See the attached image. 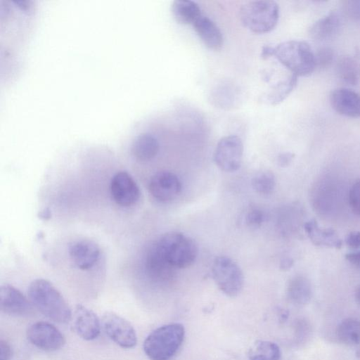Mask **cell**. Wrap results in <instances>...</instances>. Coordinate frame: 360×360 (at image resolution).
<instances>
[{
    "instance_id": "9c48e42d",
    "label": "cell",
    "mask_w": 360,
    "mask_h": 360,
    "mask_svg": "<svg viewBox=\"0 0 360 360\" xmlns=\"http://www.w3.org/2000/svg\"><path fill=\"white\" fill-rule=\"evenodd\" d=\"M101 323L106 335L117 345L126 349L136 346L137 335L128 321L115 313L107 312Z\"/></svg>"
},
{
    "instance_id": "8fae6325",
    "label": "cell",
    "mask_w": 360,
    "mask_h": 360,
    "mask_svg": "<svg viewBox=\"0 0 360 360\" xmlns=\"http://www.w3.org/2000/svg\"><path fill=\"white\" fill-rule=\"evenodd\" d=\"M181 188V183L178 176L169 171L156 172L151 176L148 183L150 195L162 202L174 200L180 193Z\"/></svg>"
},
{
    "instance_id": "1f68e13d",
    "label": "cell",
    "mask_w": 360,
    "mask_h": 360,
    "mask_svg": "<svg viewBox=\"0 0 360 360\" xmlns=\"http://www.w3.org/2000/svg\"><path fill=\"white\" fill-rule=\"evenodd\" d=\"M263 221V212L257 208H252L246 214L245 222L250 227H259L262 225Z\"/></svg>"
},
{
    "instance_id": "e575fe53",
    "label": "cell",
    "mask_w": 360,
    "mask_h": 360,
    "mask_svg": "<svg viewBox=\"0 0 360 360\" xmlns=\"http://www.w3.org/2000/svg\"><path fill=\"white\" fill-rule=\"evenodd\" d=\"M345 259L354 266L360 269V250L345 255Z\"/></svg>"
},
{
    "instance_id": "d6a6232c",
    "label": "cell",
    "mask_w": 360,
    "mask_h": 360,
    "mask_svg": "<svg viewBox=\"0 0 360 360\" xmlns=\"http://www.w3.org/2000/svg\"><path fill=\"white\" fill-rule=\"evenodd\" d=\"M346 245L352 250L360 248V231H354L349 232L345 238Z\"/></svg>"
},
{
    "instance_id": "5bb4252c",
    "label": "cell",
    "mask_w": 360,
    "mask_h": 360,
    "mask_svg": "<svg viewBox=\"0 0 360 360\" xmlns=\"http://www.w3.org/2000/svg\"><path fill=\"white\" fill-rule=\"evenodd\" d=\"M68 252L71 261L77 268L89 270L98 262L101 250L94 241L82 239L72 243L69 247Z\"/></svg>"
},
{
    "instance_id": "cb8c5ba5",
    "label": "cell",
    "mask_w": 360,
    "mask_h": 360,
    "mask_svg": "<svg viewBox=\"0 0 360 360\" xmlns=\"http://www.w3.org/2000/svg\"><path fill=\"white\" fill-rule=\"evenodd\" d=\"M297 83V76L291 74L273 86L272 89L262 96V102L271 105L279 104L293 91Z\"/></svg>"
},
{
    "instance_id": "30bf717a",
    "label": "cell",
    "mask_w": 360,
    "mask_h": 360,
    "mask_svg": "<svg viewBox=\"0 0 360 360\" xmlns=\"http://www.w3.org/2000/svg\"><path fill=\"white\" fill-rule=\"evenodd\" d=\"M110 194L116 204L124 207L135 205L140 198V189L132 176L124 171L115 174L110 181Z\"/></svg>"
},
{
    "instance_id": "d590c367",
    "label": "cell",
    "mask_w": 360,
    "mask_h": 360,
    "mask_svg": "<svg viewBox=\"0 0 360 360\" xmlns=\"http://www.w3.org/2000/svg\"><path fill=\"white\" fill-rule=\"evenodd\" d=\"M295 155L292 153H283L279 155L278 158V163L282 167H288L292 161Z\"/></svg>"
},
{
    "instance_id": "74e56055",
    "label": "cell",
    "mask_w": 360,
    "mask_h": 360,
    "mask_svg": "<svg viewBox=\"0 0 360 360\" xmlns=\"http://www.w3.org/2000/svg\"><path fill=\"white\" fill-rule=\"evenodd\" d=\"M293 264V260L290 257H285L283 258L280 263V268L283 271L288 270L292 267Z\"/></svg>"
},
{
    "instance_id": "9a60e30c",
    "label": "cell",
    "mask_w": 360,
    "mask_h": 360,
    "mask_svg": "<svg viewBox=\"0 0 360 360\" xmlns=\"http://www.w3.org/2000/svg\"><path fill=\"white\" fill-rule=\"evenodd\" d=\"M330 103L338 114L352 118L360 117V94L345 87L331 91Z\"/></svg>"
},
{
    "instance_id": "f35d334b",
    "label": "cell",
    "mask_w": 360,
    "mask_h": 360,
    "mask_svg": "<svg viewBox=\"0 0 360 360\" xmlns=\"http://www.w3.org/2000/svg\"><path fill=\"white\" fill-rule=\"evenodd\" d=\"M39 217L41 219L46 220L51 217V211L46 208L39 213Z\"/></svg>"
},
{
    "instance_id": "836d02e7",
    "label": "cell",
    "mask_w": 360,
    "mask_h": 360,
    "mask_svg": "<svg viewBox=\"0 0 360 360\" xmlns=\"http://www.w3.org/2000/svg\"><path fill=\"white\" fill-rule=\"evenodd\" d=\"M13 356V349L6 340L0 341V360H10Z\"/></svg>"
},
{
    "instance_id": "4316f807",
    "label": "cell",
    "mask_w": 360,
    "mask_h": 360,
    "mask_svg": "<svg viewBox=\"0 0 360 360\" xmlns=\"http://www.w3.org/2000/svg\"><path fill=\"white\" fill-rule=\"evenodd\" d=\"M238 89L233 84H220L214 88L211 96L212 102L221 108H233L238 101Z\"/></svg>"
},
{
    "instance_id": "f546056e",
    "label": "cell",
    "mask_w": 360,
    "mask_h": 360,
    "mask_svg": "<svg viewBox=\"0 0 360 360\" xmlns=\"http://www.w3.org/2000/svg\"><path fill=\"white\" fill-rule=\"evenodd\" d=\"M348 199L352 211L360 215V179L356 181L350 188Z\"/></svg>"
},
{
    "instance_id": "7c38bea8",
    "label": "cell",
    "mask_w": 360,
    "mask_h": 360,
    "mask_svg": "<svg viewBox=\"0 0 360 360\" xmlns=\"http://www.w3.org/2000/svg\"><path fill=\"white\" fill-rule=\"evenodd\" d=\"M129 132L130 153L136 160L147 162L157 156L160 151V143L155 134L141 129H131Z\"/></svg>"
},
{
    "instance_id": "f1b7e54d",
    "label": "cell",
    "mask_w": 360,
    "mask_h": 360,
    "mask_svg": "<svg viewBox=\"0 0 360 360\" xmlns=\"http://www.w3.org/2000/svg\"><path fill=\"white\" fill-rule=\"evenodd\" d=\"M315 67L319 69H325L329 67L334 60V51L330 47L320 48L314 53Z\"/></svg>"
},
{
    "instance_id": "3957f363",
    "label": "cell",
    "mask_w": 360,
    "mask_h": 360,
    "mask_svg": "<svg viewBox=\"0 0 360 360\" xmlns=\"http://www.w3.org/2000/svg\"><path fill=\"white\" fill-rule=\"evenodd\" d=\"M153 245L175 269L190 266L194 263L198 255V247L195 241L180 232L167 233Z\"/></svg>"
},
{
    "instance_id": "e0dca14e",
    "label": "cell",
    "mask_w": 360,
    "mask_h": 360,
    "mask_svg": "<svg viewBox=\"0 0 360 360\" xmlns=\"http://www.w3.org/2000/svg\"><path fill=\"white\" fill-rule=\"evenodd\" d=\"M144 267L147 276L156 282L172 278L175 269L167 262L153 245L146 254Z\"/></svg>"
},
{
    "instance_id": "5b68a950",
    "label": "cell",
    "mask_w": 360,
    "mask_h": 360,
    "mask_svg": "<svg viewBox=\"0 0 360 360\" xmlns=\"http://www.w3.org/2000/svg\"><path fill=\"white\" fill-rule=\"evenodd\" d=\"M279 6L274 1L259 0L245 3L240 9L242 24L256 34L271 32L279 19Z\"/></svg>"
},
{
    "instance_id": "8992f818",
    "label": "cell",
    "mask_w": 360,
    "mask_h": 360,
    "mask_svg": "<svg viewBox=\"0 0 360 360\" xmlns=\"http://www.w3.org/2000/svg\"><path fill=\"white\" fill-rule=\"evenodd\" d=\"M212 274L218 288L227 296L236 297L242 290L244 284L243 271L229 257L220 256L215 258Z\"/></svg>"
},
{
    "instance_id": "603a6c76",
    "label": "cell",
    "mask_w": 360,
    "mask_h": 360,
    "mask_svg": "<svg viewBox=\"0 0 360 360\" xmlns=\"http://www.w3.org/2000/svg\"><path fill=\"white\" fill-rule=\"evenodd\" d=\"M172 13L176 21L182 25H192L202 15L197 3L190 0L174 1L171 6Z\"/></svg>"
},
{
    "instance_id": "d6986e66",
    "label": "cell",
    "mask_w": 360,
    "mask_h": 360,
    "mask_svg": "<svg viewBox=\"0 0 360 360\" xmlns=\"http://www.w3.org/2000/svg\"><path fill=\"white\" fill-rule=\"evenodd\" d=\"M341 18L336 11H330L317 20L309 28V35L317 41H326L335 37L341 27Z\"/></svg>"
},
{
    "instance_id": "2e32d148",
    "label": "cell",
    "mask_w": 360,
    "mask_h": 360,
    "mask_svg": "<svg viewBox=\"0 0 360 360\" xmlns=\"http://www.w3.org/2000/svg\"><path fill=\"white\" fill-rule=\"evenodd\" d=\"M73 327L76 333L85 340L96 339L101 332V322L97 315L81 304L75 308Z\"/></svg>"
},
{
    "instance_id": "ba28073f",
    "label": "cell",
    "mask_w": 360,
    "mask_h": 360,
    "mask_svg": "<svg viewBox=\"0 0 360 360\" xmlns=\"http://www.w3.org/2000/svg\"><path fill=\"white\" fill-rule=\"evenodd\" d=\"M27 340L37 348L44 351H56L65 344V338L60 330L53 324L38 321L27 329Z\"/></svg>"
},
{
    "instance_id": "6da1fadb",
    "label": "cell",
    "mask_w": 360,
    "mask_h": 360,
    "mask_svg": "<svg viewBox=\"0 0 360 360\" xmlns=\"http://www.w3.org/2000/svg\"><path fill=\"white\" fill-rule=\"evenodd\" d=\"M28 296L32 305L48 319L59 323H66L71 319L68 302L49 281H33L28 288Z\"/></svg>"
},
{
    "instance_id": "7a4b0ae2",
    "label": "cell",
    "mask_w": 360,
    "mask_h": 360,
    "mask_svg": "<svg viewBox=\"0 0 360 360\" xmlns=\"http://www.w3.org/2000/svg\"><path fill=\"white\" fill-rule=\"evenodd\" d=\"M185 329L181 323H170L156 328L143 342V351L150 360H169L184 341Z\"/></svg>"
},
{
    "instance_id": "4fadbf2b",
    "label": "cell",
    "mask_w": 360,
    "mask_h": 360,
    "mask_svg": "<svg viewBox=\"0 0 360 360\" xmlns=\"http://www.w3.org/2000/svg\"><path fill=\"white\" fill-rule=\"evenodd\" d=\"M1 310L8 315L16 316H29L33 312V305L17 288L4 285L0 290Z\"/></svg>"
},
{
    "instance_id": "52a82bcc",
    "label": "cell",
    "mask_w": 360,
    "mask_h": 360,
    "mask_svg": "<svg viewBox=\"0 0 360 360\" xmlns=\"http://www.w3.org/2000/svg\"><path fill=\"white\" fill-rule=\"evenodd\" d=\"M243 144L236 135L221 138L214 153V161L219 168L227 172L238 170L242 163Z\"/></svg>"
},
{
    "instance_id": "484cf974",
    "label": "cell",
    "mask_w": 360,
    "mask_h": 360,
    "mask_svg": "<svg viewBox=\"0 0 360 360\" xmlns=\"http://www.w3.org/2000/svg\"><path fill=\"white\" fill-rule=\"evenodd\" d=\"M248 355L250 360H280L281 353L276 343L257 340L250 347Z\"/></svg>"
},
{
    "instance_id": "ffe728a7",
    "label": "cell",
    "mask_w": 360,
    "mask_h": 360,
    "mask_svg": "<svg viewBox=\"0 0 360 360\" xmlns=\"http://www.w3.org/2000/svg\"><path fill=\"white\" fill-rule=\"evenodd\" d=\"M304 229L315 245L340 249L342 245V240L334 230L321 229L314 219L306 222Z\"/></svg>"
},
{
    "instance_id": "8d00e7d4",
    "label": "cell",
    "mask_w": 360,
    "mask_h": 360,
    "mask_svg": "<svg viewBox=\"0 0 360 360\" xmlns=\"http://www.w3.org/2000/svg\"><path fill=\"white\" fill-rule=\"evenodd\" d=\"M274 54V48L269 46H264L262 49L261 56L266 59Z\"/></svg>"
},
{
    "instance_id": "7402d4cb",
    "label": "cell",
    "mask_w": 360,
    "mask_h": 360,
    "mask_svg": "<svg viewBox=\"0 0 360 360\" xmlns=\"http://www.w3.org/2000/svg\"><path fill=\"white\" fill-rule=\"evenodd\" d=\"M335 72L338 79L348 86L360 82V63L349 56H342L336 63Z\"/></svg>"
},
{
    "instance_id": "4dcf8cb0",
    "label": "cell",
    "mask_w": 360,
    "mask_h": 360,
    "mask_svg": "<svg viewBox=\"0 0 360 360\" xmlns=\"http://www.w3.org/2000/svg\"><path fill=\"white\" fill-rule=\"evenodd\" d=\"M342 9L346 16L354 20H360V0L342 1Z\"/></svg>"
},
{
    "instance_id": "ab89813d",
    "label": "cell",
    "mask_w": 360,
    "mask_h": 360,
    "mask_svg": "<svg viewBox=\"0 0 360 360\" xmlns=\"http://www.w3.org/2000/svg\"><path fill=\"white\" fill-rule=\"evenodd\" d=\"M355 300L359 305H360V285L357 287L355 291Z\"/></svg>"
},
{
    "instance_id": "d4e9b609",
    "label": "cell",
    "mask_w": 360,
    "mask_h": 360,
    "mask_svg": "<svg viewBox=\"0 0 360 360\" xmlns=\"http://www.w3.org/2000/svg\"><path fill=\"white\" fill-rule=\"evenodd\" d=\"M336 336L345 345H360V320L354 317L343 319L337 326Z\"/></svg>"
},
{
    "instance_id": "ac0fdd59",
    "label": "cell",
    "mask_w": 360,
    "mask_h": 360,
    "mask_svg": "<svg viewBox=\"0 0 360 360\" xmlns=\"http://www.w3.org/2000/svg\"><path fill=\"white\" fill-rule=\"evenodd\" d=\"M193 26L199 38L208 49L213 51L221 49L224 44L222 33L212 20L202 15Z\"/></svg>"
},
{
    "instance_id": "44dd1931",
    "label": "cell",
    "mask_w": 360,
    "mask_h": 360,
    "mask_svg": "<svg viewBox=\"0 0 360 360\" xmlns=\"http://www.w3.org/2000/svg\"><path fill=\"white\" fill-rule=\"evenodd\" d=\"M287 297L296 305L308 304L312 297V287L309 279L303 276L292 278L287 286Z\"/></svg>"
},
{
    "instance_id": "277c9868",
    "label": "cell",
    "mask_w": 360,
    "mask_h": 360,
    "mask_svg": "<svg viewBox=\"0 0 360 360\" xmlns=\"http://www.w3.org/2000/svg\"><path fill=\"white\" fill-rule=\"evenodd\" d=\"M274 56L296 76L309 75L316 69L314 53L304 41H283L274 47Z\"/></svg>"
},
{
    "instance_id": "83f0119b",
    "label": "cell",
    "mask_w": 360,
    "mask_h": 360,
    "mask_svg": "<svg viewBox=\"0 0 360 360\" xmlns=\"http://www.w3.org/2000/svg\"><path fill=\"white\" fill-rule=\"evenodd\" d=\"M276 186L274 174L269 171L257 172L252 179L253 189L259 194L266 195L271 193Z\"/></svg>"
}]
</instances>
